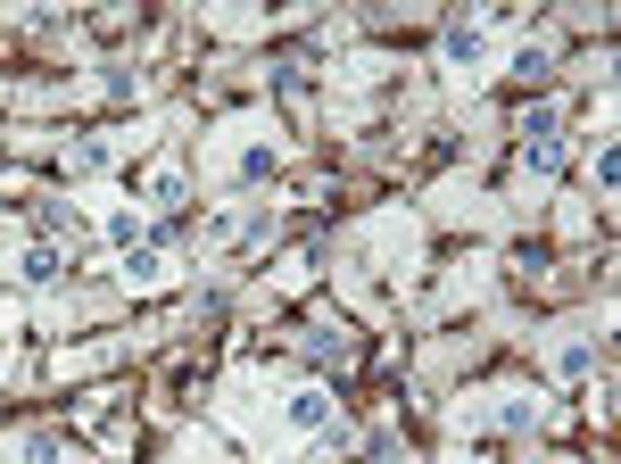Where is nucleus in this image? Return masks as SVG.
Masks as SVG:
<instances>
[{"instance_id":"nucleus-1","label":"nucleus","mask_w":621,"mask_h":464,"mask_svg":"<svg viewBox=\"0 0 621 464\" xmlns=\"http://www.w3.org/2000/svg\"><path fill=\"white\" fill-rule=\"evenodd\" d=\"M332 415H340V407H332V390H290V407H282V423H290V431H332Z\"/></svg>"},{"instance_id":"nucleus-2","label":"nucleus","mask_w":621,"mask_h":464,"mask_svg":"<svg viewBox=\"0 0 621 464\" xmlns=\"http://www.w3.org/2000/svg\"><path fill=\"white\" fill-rule=\"evenodd\" d=\"M439 59H448V67H481L489 34H481V25H448V34H439Z\"/></svg>"},{"instance_id":"nucleus-3","label":"nucleus","mask_w":621,"mask_h":464,"mask_svg":"<svg viewBox=\"0 0 621 464\" xmlns=\"http://www.w3.org/2000/svg\"><path fill=\"white\" fill-rule=\"evenodd\" d=\"M489 423H497V431H539V423H547V407H539V398H489Z\"/></svg>"},{"instance_id":"nucleus-4","label":"nucleus","mask_w":621,"mask_h":464,"mask_svg":"<svg viewBox=\"0 0 621 464\" xmlns=\"http://www.w3.org/2000/svg\"><path fill=\"white\" fill-rule=\"evenodd\" d=\"M125 282H133V291H158V282H166V257L158 249H125Z\"/></svg>"},{"instance_id":"nucleus-5","label":"nucleus","mask_w":621,"mask_h":464,"mask_svg":"<svg viewBox=\"0 0 621 464\" xmlns=\"http://www.w3.org/2000/svg\"><path fill=\"white\" fill-rule=\"evenodd\" d=\"M17 464H59V431H25Z\"/></svg>"},{"instance_id":"nucleus-6","label":"nucleus","mask_w":621,"mask_h":464,"mask_svg":"<svg viewBox=\"0 0 621 464\" xmlns=\"http://www.w3.org/2000/svg\"><path fill=\"white\" fill-rule=\"evenodd\" d=\"M150 199H158V208H174V199H183V175H174V166H158V175H150Z\"/></svg>"},{"instance_id":"nucleus-7","label":"nucleus","mask_w":621,"mask_h":464,"mask_svg":"<svg viewBox=\"0 0 621 464\" xmlns=\"http://www.w3.org/2000/svg\"><path fill=\"white\" fill-rule=\"evenodd\" d=\"M555 365H564V373H588V365H597V348H588V340H564V348H555Z\"/></svg>"},{"instance_id":"nucleus-8","label":"nucleus","mask_w":621,"mask_h":464,"mask_svg":"<svg viewBox=\"0 0 621 464\" xmlns=\"http://www.w3.org/2000/svg\"><path fill=\"white\" fill-rule=\"evenodd\" d=\"M514 75H522V83H539V75H547V50H539V42L514 50Z\"/></svg>"},{"instance_id":"nucleus-9","label":"nucleus","mask_w":621,"mask_h":464,"mask_svg":"<svg viewBox=\"0 0 621 464\" xmlns=\"http://www.w3.org/2000/svg\"><path fill=\"white\" fill-rule=\"evenodd\" d=\"M564 464H572V456H564Z\"/></svg>"}]
</instances>
